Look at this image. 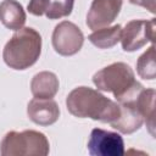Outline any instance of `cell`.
Listing matches in <instances>:
<instances>
[{"label": "cell", "instance_id": "6da1fadb", "mask_svg": "<svg viewBox=\"0 0 156 156\" xmlns=\"http://www.w3.org/2000/svg\"><path fill=\"white\" fill-rule=\"evenodd\" d=\"M66 106L71 115L78 118H91L111 123L119 116V104L89 87H78L66 98Z\"/></svg>", "mask_w": 156, "mask_h": 156}, {"label": "cell", "instance_id": "7a4b0ae2", "mask_svg": "<svg viewBox=\"0 0 156 156\" xmlns=\"http://www.w3.org/2000/svg\"><path fill=\"white\" fill-rule=\"evenodd\" d=\"M93 83L98 90L113 94L118 102L134 101L144 87L135 80L129 65L124 62L111 63L93 76Z\"/></svg>", "mask_w": 156, "mask_h": 156}, {"label": "cell", "instance_id": "3957f363", "mask_svg": "<svg viewBox=\"0 0 156 156\" xmlns=\"http://www.w3.org/2000/svg\"><path fill=\"white\" fill-rule=\"evenodd\" d=\"M41 52V37L30 27H22L16 30L11 39L6 43L2 58L12 69H27L33 66Z\"/></svg>", "mask_w": 156, "mask_h": 156}, {"label": "cell", "instance_id": "277c9868", "mask_svg": "<svg viewBox=\"0 0 156 156\" xmlns=\"http://www.w3.org/2000/svg\"><path fill=\"white\" fill-rule=\"evenodd\" d=\"M50 144L45 134L38 130H11L0 143L2 156H46Z\"/></svg>", "mask_w": 156, "mask_h": 156}, {"label": "cell", "instance_id": "5b68a950", "mask_svg": "<svg viewBox=\"0 0 156 156\" xmlns=\"http://www.w3.org/2000/svg\"><path fill=\"white\" fill-rule=\"evenodd\" d=\"M155 18L129 21L121 33L122 49L127 52L139 50L146 43H154L155 39Z\"/></svg>", "mask_w": 156, "mask_h": 156}, {"label": "cell", "instance_id": "8992f818", "mask_svg": "<svg viewBox=\"0 0 156 156\" xmlns=\"http://www.w3.org/2000/svg\"><path fill=\"white\" fill-rule=\"evenodd\" d=\"M52 46L58 55L72 56L77 54L84 43V35L78 26L69 21H62L52 32Z\"/></svg>", "mask_w": 156, "mask_h": 156}, {"label": "cell", "instance_id": "52a82bcc", "mask_svg": "<svg viewBox=\"0 0 156 156\" xmlns=\"http://www.w3.org/2000/svg\"><path fill=\"white\" fill-rule=\"evenodd\" d=\"M88 151L91 156H122L124 141L118 133L94 128L88 140Z\"/></svg>", "mask_w": 156, "mask_h": 156}, {"label": "cell", "instance_id": "ba28073f", "mask_svg": "<svg viewBox=\"0 0 156 156\" xmlns=\"http://www.w3.org/2000/svg\"><path fill=\"white\" fill-rule=\"evenodd\" d=\"M123 0H93L87 15V26L100 29L110 26L118 16Z\"/></svg>", "mask_w": 156, "mask_h": 156}, {"label": "cell", "instance_id": "9c48e42d", "mask_svg": "<svg viewBox=\"0 0 156 156\" xmlns=\"http://www.w3.org/2000/svg\"><path fill=\"white\" fill-rule=\"evenodd\" d=\"M74 0H30L27 10L34 16H45L49 20L67 17L73 10Z\"/></svg>", "mask_w": 156, "mask_h": 156}, {"label": "cell", "instance_id": "30bf717a", "mask_svg": "<svg viewBox=\"0 0 156 156\" xmlns=\"http://www.w3.org/2000/svg\"><path fill=\"white\" fill-rule=\"evenodd\" d=\"M27 115L32 122L39 126H51L60 117V108L52 99H37L29 101Z\"/></svg>", "mask_w": 156, "mask_h": 156}, {"label": "cell", "instance_id": "8fae6325", "mask_svg": "<svg viewBox=\"0 0 156 156\" xmlns=\"http://www.w3.org/2000/svg\"><path fill=\"white\" fill-rule=\"evenodd\" d=\"M119 104V116L117 119L111 122V127L117 129L123 134H132L140 129L144 123V118L135 106L134 101L118 102Z\"/></svg>", "mask_w": 156, "mask_h": 156}, {"label": "cell", "instance_id": "7c38bea8", "mask_svg": "<svg viewBox=\"0 0 156 156\" xmlns=\"http://www.w3.org/2000/svg\"><path fill=\"white\" fill-rule=\"evenodd\" d=\"M58 78L55 73L43 71L37 73L30 82V90L37 99H51L58 91Z\"/></svg>", "mask_w": 156, "mask_h": 156}, {"label": "cell", "instance_id": "4fadbf2b", "mask_svg": "<svg viewBox=\"0 0 156 156\" xmlns=\"http://www.w3.org/2000/svg\"><path fill=\"white\" fill-rule=\"evenodd\" d=\"M26 18V12L18 1L4 0L0 4V21L6 28L18 30L24 26Z\"/></svg>", "mask_w": 156, "mask_h": 156}, {"label": "cell", "instance_id": "5bb4252c", "mask_svg": "<svg viewBox=\"0 0 156 156\" xmlns=\"http://www.w3.org/2000/svg\"><path fill=\"white\" fill-rule=\"evenodd\" d=\"M134 102L139 112L141 113L146 127L149 128V132L152 136H155V90L143 89Z\"/></svg>", "mask_w": 156, "mask_h": 156}, {"label": "cell", "instance_id": "9a60e30c", "mask_svg": "<svg viewBox=\"0 0 156 156\" xmlns=\"http://www.w3.org/2000/svg\"><path fill=\"white\" fill-rule=\"evenodd\" d=\"M122 27L115 24L112 27H104L94 30L89 37V41L99 49H110L115 46L121 39Z\"/></svg>", "mask_w": 156, "mask_h": 156}, {"label": "cell", "instance_id": "2e32d148", "mask_svg": "<svg viewBox=\"0 0 156 156\" xmlns=\"http://www.w3.org/2000/svg\"><path fill=\"white\" fill-rule=\"evenodd\" d=\"M136 71L140 78L152 80L156 77V66H155V46L151 45L136 62Z\"/></svg>", "mask_w": 156, "mask_h": 156}, {"label": "cell", "instance_id": "e0dca14e", "mask_svg": "<svg viewBox=\"0 0 156 156\" xmlns=\"http://www.w3.org/2000/svg\"><path fill=\"white\" fill-rule=\"evenodd\" d=\"M129 2L133 4V5L143 6L146 10H149L151 13H155L156 12V6H155L156 0H129Z\"/></svg>", "mask_w": 156, "mask_h": 156}]
</instances>
